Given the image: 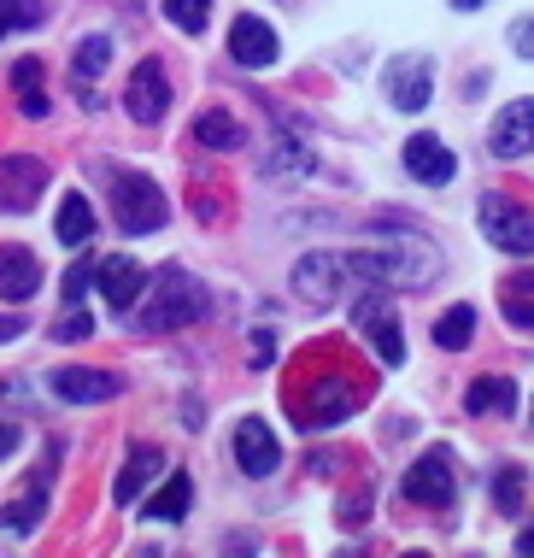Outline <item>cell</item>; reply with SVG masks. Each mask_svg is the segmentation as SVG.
Returning <instances> with one entry per match:
<instances>
[{
  "instance_id": "cell-23",
  "label": "cell",
  "mask_w": 534,
  "mask_h": 558,
  "mask_svg": "<svg viewBox=\"0 0 534 558\" xmlns=\"http://www.w3.org/2000/svg\"><path fill=\"white\" fill-rule=\"evenodd\" d=\"M189 506H194V482H189V476L177 471V476L165 482V488L153 494V500H147L142 511H147L153 523H177V518H189Z\"/></svg>"
},
{
  "instance_id": "cell-1",
  "label": "cell",
  "mask_w": 534,
  "mask_h": 558,
  "mask_svg": "<svg viewBox=\"0 0 534 558\" xmlns=\"http://www.w3.org/2000/svg\"><path fill=\"white\" fill-rule=\"evenodd\" d=\"M347 270H353V282H371V289H429L440 277V253L429 241H381V247H359L347 253Z\"/></svg>"
},
{
  "instance_id": "cell-32",
  "label": "cell",
  "mask_w": 534,
  "mask_h": 558,
  "mask_svg": "<svg viewBox=\"0 0 534 558\" xmlns=\"http://www.w3.org/2000/svg\"><path fill=\"white\" fill-rule=\"evenodd\" d=\"M494 500H499V511H517V506H523V471H499V476H494Z\"/></svg>"
},
{
  "instance_id": "cell-18",
  "label": "cell",
  "mask_w": 534,
  "mask_h": 558,
  "mask_svg": "<svg viewBox=\"0 0 534 558\" xmlns=\"http://www.w3.org/2000/svg\"><path fill=\"white\" fill-rule=\"evenodd\" d=\"M41 289V259L29 247H0V300H29Z\"/></svg>"
},
{
  "instance_id": "cell-13",
  "label": "cell",
  "mask_w": 534,
  "mask_h": 558,
  "mask_svg": "<svg viewBox=\"0 0 534 558\" xmlns=\"http://www.w3.org/2000/svg\"><path fill=\"white\" fill-rule=\"evenodd\" d=\"M229 59L247 65V71L277 65V29H270L265 19H253V12H241V19L229 24Z\"/></svg>"
},
{
  "instance_id": "cell-25",
  "label": "cell",
  "mask_w": 534,
  "mask_h": 558,
  "mask_svg": "<svg viewBox=\"0 0 534 558\" xmlns=\"http://www.w3.org/2000/svg\"><path fill=\"white\" fill-rule=\"evenodd\" d=\"M464 405H470L476 417H487V412H511V405H517V383H506V376H482V383H470Z\"/></svg>"
},
{
  "instance_id": "cell-7",
  "label": "cell",
  "mask_w": 534,
  "mask_h": 558,
  "mask_svg": "<svg viewBox=\"0 0 534 558\" xmlns=\"http://www.w3.org/2000/svg\"><path fill=\"white\" fill-rule=\"evenodd\" d=\"M48 189V165L36 154H0V206L7 213H29Z\"/></svg>"
},
{
  "instance_id": "cell-5",
  "label": "cell",
  "mask_w": 534,
  "mask_h": 558,
  "mask_svg": "<svg viewBox=\"0 0 534 558\" xmlns=\"http://www.w3.org/2000/svg\"><path fill=\"white\" fill-rule=\"evenodd\" d=\"M353 324H359V336L371 341V353L381 359V365H405V329H400V318H393L388 289H371V294H364L359 312H353Z\"/></svg>"
},
{
  "instance_id": "cell-10",
  "label": "cell",
  "mask_w": 534,
  "mask_h": 558,
  "mask_svg": "<svg viewBox=\"0 0 534 558\" xmlns=\"http://www.w3.org/2000/svg\"><path fill=\"white\" fill-rule=\"evenodd\" d=\"M452 494H458V476H452V459L440 447L423 452L405 471V500L411 506H452Z\"/></svg>"
},
{
  "instance_id": "cell-39",
  "label": "cell",
  "mask_w": 534,
  "mask_h": 558,
  "mask_svg": "<svg viewBox=\"0 0 534 558\" xmlns=\"http://www.w3.org/2000/svg\"><path fill=\"white\" fill-rule=\"evenodd\" d=\"M517 553H534V523H529L523 535H517Z\"/></svg>"
},
{
  "instance_id": "cell-22",
  "label": "cell",
  "mask_w": 534,
  "mask_h": 558,
  "mask_svg": "<svg viewBox=\"0 0 534 558\" xmlns=\"http://www.w3.org/2000/svg\"><path fill=\"white\" fill-rule=\"evenodd\" d=\"M353 405H359L353 383H317V405H300L294 417H305V424H341Z\"/></svg>"
},
{
  "instance_id": "cell-40",
  "label": "cell",
  "mask_w": 534,
  "mask_h": 558,
  "mask_svg": "<svg viewBox=\"0 0 534 558\" xmlns=\"http://www.w3.org/2000/svg\"><path fill=\"white\" fill-rule=\"evenodd\" d=\"M452 12H476V7H487V0H447Z\"/></svg>"
},
{
  "instance_id": "cell-16",
  "label": "cell",
  "mask_w": 534,
  "mask_h": 558,
  "mask_svg": "<svg viewBox=\"0 0 534 558\" xmlns=\"http://www.w3.org/2000/svg\"><path fill=\"white\" fill-rule=\"evenodd\" d=\"M405 171L417 177V183L440 189V183H452L458 159H452V147L440 142V135H411V142H405Z\"/></svg>"
},
{
  "instance_id": "cell-36",
  "label": "cell",
  "mask_w": 534,
  "mask_h": 558,
  "mask_svg": "<svg viewBox=\"0 0 534 558\" xmlns=\"http://www.w3.org/2000/svg\"><path fill=\"white\" fill-rule=\"evenodd\" d=\"M24 336V312H0V347Z\"/></svg>"
},
{
  "instance_id": "cell-19",
  "label": "cell",
  "mask_w": 534,
  "mask_h": 558,
  "mask_svg": "<svg viewBox=\"0 0 534 558\" xmlns=\"http://www.w3.org/2000/svg\"><path fill=\"white\" fill-rule=\"evenodd\" d=\"M159 471H165V452L159 447H135L124 459V471H118V482H112V500L135 506V500H142V488H153V476H159Z\"/></svg>"
},
{
  "instance_id": "cell-4",
  "label": "cell",
  "mask_w": 534,
  "mask_h": 558,
  "mask_svg": "<svg viewBox=\"0 0 534 558\" xmlns=\"http://www.w3.org/2000/svg\"><path fill=\"white\" fill-rule=\"evenodd\" d=\"M482 235L494 241L499 253H517V259H534V213H523L506 194H482Z\"/></svg>"
},
{
  "instance_id": "cell-21",
  "label": "cell",
  "mask_w": 534,
  "mask_h": 558,
  "mask_svg": "<svg viewBox=\"0 0 534 558\" xmlns=\"http://www.w3.org/2000/svg\"><path fill=\"white\" fill-rule=\"evenodd\" d=\"M53 235L65 241V247H88V241H95V206H88L83 194H65V201H59V218H53Z\"/></svg>"
},
{
  "instance_id": "cell-38",
  "label": "cell",
  "mask_w": 534,
  "mask_h": 558,
  "mask_svg": "<svg viewBox=\"0 0 534 558\" xmlns=\"http://www.w3.org/2000/svg\"><path fill=\"white\" fill-rule=\"evenodd\" d=\"M19 441H24L19 424H0V459H7V452H19Z\"/></svg>"
},
{
  "instance_id": "cell-34",
  "label": "cell",
  "mask_w": 534,
  "mask_h": 558,
  "mask_svg": "<svg viewBox=\"0 0 534 558\" xmlns=\"http://www.w3.org/2000/svg\"><path fill=\"white\" fill-rule=\"evenodd\" d=\"M88 329H95V324H88L83 312H71V318H59V341H83Z\"/></svg>"
},
{
  "instance_id": "cell-3",
  "label": "cell",
  "mask_w": 534,
  "mask_h": 558,
  "mask_svg": "<svg viewBox=\"0 0 534 558\" xmlns=\"http://www.w3.org/2000/svg\"><path fill=\"white\" fill-rule=\"evenodd\" d=\"M112 218L124 235H153L165 218H171V206H165V189L153 183L142 171H118L112 177Z\"/></svg>"
},
{
  "instance_id": "cell-33",
  "label": "cell",
  "mask_w": 534,
  "mask_h": 558,
  "mask_svg": "<svg viewBox=\"0 0 534 558\" xmlns=\"http://www.w3.org/2000/svg\"><path fill=\"white\" fill-rule=\"evenodd\" d=\"M506 36H511L517 59H534V12H529V19H517V24L506 29Z\"/></svg>"
},
{
  "instance_id": "cell-12",
  "label": "cell",
  "mask_w": 534,
  "mask_h": 558,
  "mask_svg": "<svg viewBox=\"0 0 534 558\" xmlns=\"http://www.w3.org/2000/svg\"><path fill=\"white\" fill-rule=\"evenodd\" d=\"M487 147H494L499 159H529V154H534V95H529V100H511V107L494 118Z\"/></svg>"
},
{
  "instance_id": "cell-35",
  "label": "cell",
  "mask_w": 534,
  "mask_h": 558,
  "mask_svg": "<svg viewBox=\"0 0 534 558\" xmlns=\"http://www.w3.org/2000/svg\"><path fill=\"white\" fill-rule=\"evenodd\" d=\"M270 341H277L270 329H258V336H253V365H258V371H265L270 359H277V347H270Z\"/></svg>"
},
{
  "instance_id": "cell-30",
  "label": "cell",
  "mask_w": 534,
  "mask_h": 558,
  "mask_svg": "<svg viewBox=\"0 0 534 558\" xmlns=\"http://www.w3.org/2000/svg\"><path fill=\"white\" fill-rule=\"evenodd\" d=\"M48 12H41V0H0V36H12V29H36Z\"/></svg>"
},
{
  "instance_id": "cell-11",
  "label": "cell",
  "mask_w": 534,
  "mask_h": 558,
  "mask_svg": "<svg viewBox=\"0 0 534 558\" xmlns=\"http://www.w3.org/2000/svg\"><path fill=\"white\" fill-rule=\"evenodd\" d=\"M48 494H53V452L41 459V471L24 482V494H19V500H12L7 511H0V530H7V535H29L41 518H48Z\"/></svg>"
},
{
  "instance_id": "cell-31",
  "label": "cell",
  "mask_w": 534,
  "mask_h": 558,
  "mask_svg": "<svg viewBox=\"0 0 534 558\" xmlns=\"http://www.w3.org/2000/svg\"><path fill=\"white\" fill-rule=\"evenodd\" d=\"M106 59H112V41H106V36H88L83 41V48H76V77H100V71H106Z\"/></svg>"
},
{
  "instance_id": "cell-37",
  "label": "cell",
  "mask_w": 534,
  "mask_h": 558,
  "mask_svg": "<svg viewBox=\"0 0 534 558\" xmlns=\"http://www.w3.org/2000/svg\"><path fill=\"white\" fill-rule=\"evenodd\" d=\"M88 277H95V270H88V265H76L71 277H65V300H83V289H88Z\"/></svg>"
},
{
  "instance_id": "cell-6",
  "label": "cell",
  "mask_w": 534,
  "mask_h": 558,
  "mask_svg": "<svg viewBox=\"0 0 534 558\" xmlns=\"http://www.w3.org/2000/svg\"><path fill=\"white\" fill-rule=\"evenodd\" d=\"M347 282H353V270H347V253H305L294 265V294L305 306H335V300L347 294Z\"/></svg>"
},
{
  "instance_id": "cell-8",
  "label": "cell",
  "mask_w": 534,
  "mask_h": 558,
  "mask_svg": "<svg viewBox=\"0 0 534 558\" xmlns=\"http://www.w3.org/2000/svg\"><path fill=\"white\" fill-rule=\"evenodd\" d=\"M381 88H388L393 112H423V107H429V95H435V65H429V59H417V53H400L388 65V77H381Z\"/></svg>"
},
{
  "instance_id": "cell-20",
  "label": "cell",
  "mask_w": 534,
  "mask_h": 558,
  "mask_svg": "<svg viewBox=\"0 0 534 558\" xmlns=\"http://www.w3.org/2000/svg\"><path fill=\"white\" fill-rule=\"evenodd\" d=\"M194 142L211 147V154H235V147H247V130H241L223 107H206L201 118H194Z\"/></svg>"
},
{
  "instance_id": "cell-27",
  "label": "cell",
  "mask_w": 534,
  "mask_h": 558,
  "mask_svg": "<svg viewBox=\"0 0 534 558\" xmlns=\"http://www.w3.org/2000/svg\"><path fill=\"white\" fill-rule=\"evenodd\" d=\"M12 88H19V100H24V118H48V95H41V59H19Z\"/></svg>"
},
{
  "instance_id": "cell-14",
  "label": "cell",
  "mask_w": 534,
  "mask_h": 558,
  "mask_svg": "<svg viewBox=\"0 0 534 558\" xmlns=\"http://www.w3.org/2000/svg\"><path fill=\"white\" fill-rule=\"evenodd\" d=\"M95 282H100V294H106V306H112V312H135V300H142V289H147V270L118 253V259L95 265Z\"/></svg>"
},
{
  "instance_id": "cell-9",
  "label": "cell",
  "mask_w": 534,
  "mask_h": 558,
  "mask_svg": "<svg viewBox=\"0 0 534 558\" xmlns=\"http://www.w3.org/2000/svg\"><path fill=\"white\" fill-rule=\"evenodd\" d=\"M124 107H130L135 124H159V118L171 112V83H165V65H159V59H142V65L130 71Z\"/></svg>"
},
{
  "instance_id": "cell-15",
  "label": "cell",
  "mask_w": 534,
  "mask_h": 558,
  "mask_svg": "<svg viewBox=\"0 0 534 558\" xmlns=\"http://www.w3.org/2000/svg\"><path fill=\"white\" fill-rule=\"evenodd\" d=\"M235 464L247 476H270L282 464V441L270 435V424H258V417H247V424L235 429Z\"/></svg>"
},
{
  "instance_id": "cell-24",
  "label": "cell",
  "mask_w": 534,
  "mask_h": 558,
  "mask_svg": "<svg viewBox=\"0 0 534 558\" xmlns=\"http://www.w3.org/2000/svg\"><path fill=\"white\" fill-rule=\"evenodd\" d=\"M499 312H506L511 329H534V270H523V277H511L499 289Z\"/></svg>"
},
{
  "instance_id": "cell-17",
  "label": "cell",
  "mask_w": 534,
  "mask_h": 558,
  "mask_svg": "<svg viewBox=\"0 0 534 558\" xmlns=\"http://www.w3.org/2000/svg\"><path fill=\"white\" fill-rule=\"evenodd\" d=\"M53 395L65 405H100V400L118 395V376L112 371H88V365H65V371H53Z\"/></svg>"
},
{
  "instance_id": "cell-28",
  "label": "cell",
  "mask_w": 534,
  "mask_h": 558,
  "mask_svg": "<svg viewBox=\"0 0 534 558\" xmlns=\"http://www.w3.org/2000/svg\"><path fill=\"white\" fill-rule=\"evenodd\" d=\"M305 171H312V154L300 142H288V135H277V147L265 159V177H305Z\"/></svg>"
},
{
  "instance_id": "cell-2",
  "label": "cell",
  "mask_w": 534,
  "mask_h": 558,
  "mask_svg": "<svg viewBox=\"0 0 534 558\" xmlns=\"http://www.w3.org/2000/svg\"><path fill=\"white\" fill-rule=\"evenodd\" d=\"M201 312H206V289L182 265H165L159 277L142 289V312H135V324H142L147 336H171V329L201 324Z\"/></svg>"
},
{
  "instance_id": "cell-29",
  "label": "cell",
  "mask_w": 534,
  "mask_h": 558,
  "mask_svg": "<svg viewBox=\"0 0 534 558\" xmlns=\"http://www.w3.org/2000/svg\"><path fill=\"white\" fill-rule=\"evenodd\" d=\"M165 19H171L182 36H201L211 24V0H165Z\"/></svg>"
},
{
  "instance_id": "cell-26",
  "label": "cell",
  "mask_w": 534,
  "mask_h": 558,
  "mask_svg": "<svg viewBox=\"0 0 534 558\" xmlns=\"http://www.w3.org/2000/svg\"><path fill=\"white\" fill-rule=\"evenodd\" d=\"M435 341L447 347V353H464L470 341H476V306H447L435 318Z\"/></svg>"
}]
</instances>
